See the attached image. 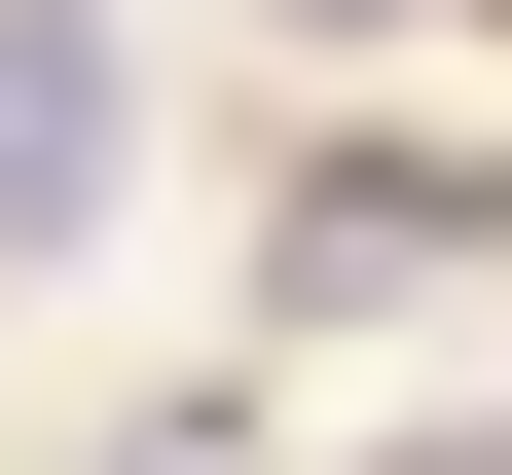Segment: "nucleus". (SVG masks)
<instances>
[{"mask_svg": "<svg viewBox=\"0 0 512 475\" xmlns=\"http://www.w3.org/2000/svg\"><path fill=\"white\" fill-rule=\"evenodd\" d=\"M476 37H512V0H476Z\"/></svg>", "mask_w": 512, "mask_h": 475, "instance_id": "20e7f679", "label": "nucleus"}, {"mask_svg": "<svg viewBox=\"0 0 512 475\" xmlns=\"http://www.w3.org/2000/svg\"><path fill=\"white\" fill-rule=\"evenodd\" d=\"M293 37H403V0H293Z\"/></svg>", "mask_w": 512, "mask_h": 475, "instance_id": "7ed1b4c3", "label": "nucleus"}, {"mask_svg": "<svg viewBox=\"0 0 512 475\" xmlns=\"http://www.w3.org/2000/svg\"><path fill=\"white\" fill-rule=\"evenodd\" d=\"M110 475H256V439H110Z\"/></svg>", "mask_w": 512, "mask_h": 475, "instance_id": "f03ea898", "label": "nucleus"}, {"mask_svg": "<svg viewBox=\"0 0 512 475\" xmlns=\"http://www.w3.org/2000/svg\"><path fill=\"white\" fill-rule=\"evenodd\" d=\"M110 147H147V110H110V0H0V256H74Z\"/></svg>", "mask_w": 512, "mask_h": 475, "instance_id": "f257e3e1", "label": "nucleus"}]
</instances>
